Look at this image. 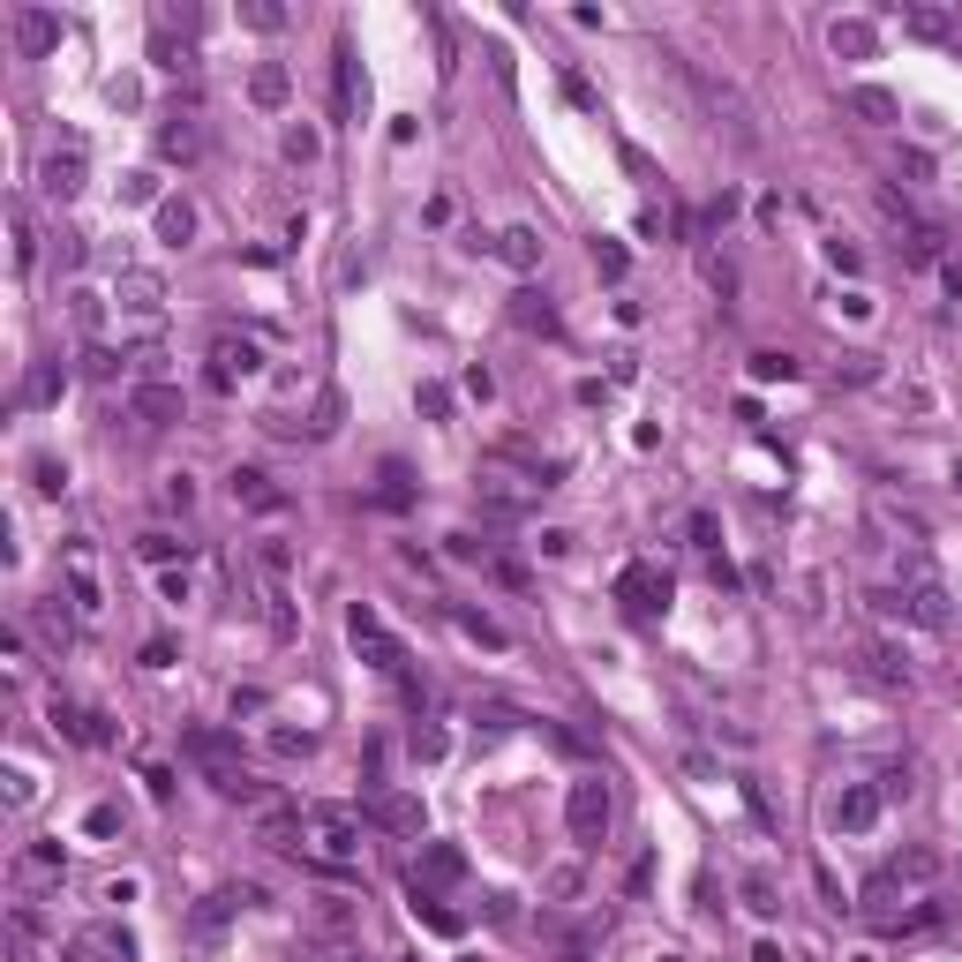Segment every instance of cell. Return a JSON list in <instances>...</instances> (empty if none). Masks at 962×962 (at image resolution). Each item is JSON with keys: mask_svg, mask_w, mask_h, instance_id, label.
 Instances as JSON below:
<instances>
[{"mask_svg": "<svg viewBox=\"0 0 962 962\" xmlns=\"http://www.w3.org/2000/svg\"><path fill=\"white\" fill-rule=\"evenodd\" d=\"M301 842H309V865H316V873H338V879L361 873V812H354V804H309Z\"/></svg>", "mask_w": 962, "mask_h": 962, "instance_id": "6da1fadb", "label": "cell"}, {"mask_svg": "<svg viewBox=\"0 0 962 962\" xmlns=\"http://www.w3.org/2000/svg\"><path fill=\"white\" fill-rule=\"evenodd\" d=\"M181 753L204 767V782H210L218 797H234V804H263V782L241 767L234 737H218V729H181Z\"/></svg>", "mask_w": 962, "mask_h": 962, "instance_id": "7a4b0ae2", "label": "cell"}, {"mask_svg": "<svg viewBox=\"0 0 962 962\" xmlns=\"http://www.w3.org/2000/svg\"><path fill=\"white\" fill-rule=\"evenodd\" d=\"M346 631H354V647H361V662H369V670H383V677H407V639H399V631L383 625V617L369 609V602H354V609H346Z\"/></svg>", "mask_w": 962, "mask_h": 962, "instance_id": "3957f363", "label": "cell"}, {"mask_svg": "<svg viewBox=\"0 0 962 962\" xmlns=\"http://www.w3.org/2000/svg\"><path fill=\"white\" fill-rule=\"evenodd\" d=\"M564 828H572L580 850H594V842L609 835V782H602V775H580V782H572V797H564Z\"/></svg>", "mask_w": 962, "mask_h": 962, "instance_id": "277c9868", "label": "cell"}, {"mask_svg": "<svg viewBox=\"0 0 962 962\" xmlns=\"http://www.w3.org/2000/svg\"><path fill=\"white\" fill-rule=\"evenodd\" d=\"M61 586H68V609H76V617H98V609H106V580H98V556H90L84 534L61 542Z\"/></svg>", "mask_w": 962, "mask_h": 962, "instance_id": "5b68a950", "label": "cell"}, {"mask_svg": "<svg viewBox=\"0 0 962 962\" xmlns=\"http://www.w3.org/2000/svg\"><path fill=\"white\" fill-rule=\"evenodd\" d=\"M670 572H662V564H647V556H631L625 572H617V602H625L631 617H662V609H670Z\"/></svg>", "mask_w": 962, "mask_h": 962, "instance_id": "8992f818", "label": "cell"}, {"mask_svg": "<svg viewBox=\"0 0 962 962\" xmlns=\"http://www.w3.org/2000/svg\"><path fill=\"white\" fill-rule=\"evenodd\" d=\"M84 136H61V143H53V151H45V166H39V188L45 196H53V204H76V196H84Z\"/></svg>", "mask_w": 962, "mask_h": 962, "instance_id": "52a82bcc", "label": "cell"}, {"mask_svg": "<svg viewBox=\"0 0 962 962\" xmlns=\"http://www.w3.org/2000/svg\"><path fill=\"white\" fill-rule=\"evenodd\" d=\"M114 301H121V316L136 332H159V316H166V279H159V271H121Z\"/></svg>", "mask_w": 962, "mask_h": 962, "instance_id": "ba28073f", "label": "cell"}, {"mask_svg": "<svg viewBox=\"0 0 962 962\" xmlns=\"http://www.w3.org/2000/svg\"><path fill=\"white\" fill-rule=\"evenodd\" d=\"M879 812H887L879 782H842V797L828 804V828H835V835H873Z\"/></svg>", "mask_w": 962, "mask_h": 962, "instance_id": "9c48e42d", "label": "cell"}, {"mask_svg": "<svg viewBox=\"0 0 962 962\" xmlns=\"http://www.w3.org/2000/svg\"><path fill=\"white\" fill-rule=\"evenodd\" d=\"M910 625H925V631H955V602H948V586L932 580V572H910Z\"/></svg>", "mask_w": 962, "mask_h": 962, "instance_id": "30bf717a", "label": "cell"}, {"mask_svg": "<svg viewBox=\"0 0 962 962\" xmlns=\"http://www.w3.org/2000/svg\"><path fill=\"white\" fill-rule=\"evenodd\" d=\"M61 873H68V850H61L53 835H45V842H23V850H15V887H23V895H31V887H53Z\"/></svg>", "mask_w": 962, "mask_h": 962, "instance_id": "8fae6325", "label": "cell"}, {"mask_svg": "<svg viewBox=\"0 0 962 962\" xmlns=\"http://www.w3.org/2000/svg\"><path fill=\"white\" fill-rule=\"evenodd\" d=\"M263 369V354H256V338H234V332H218L210 338V383L226 391L234 377H256Z\"/></svg>", "mask_w": 962, "mask_h": 962, "instance_id": "7c38bea8", "label": "cell"}, {"mask_svg": "<svg viewBox=\"0 0 962 962\" xmlns=\"http://www.w3.org/2000/svg\"><path fill=\"white\" fill-rule=\"evenodd\" d=\"M61 962H136V940H128L121 925H90V932L68 940V955H61Z\"/></svg>", "mask_w": 962, "mask_h": 962, "instance_id": "4fadbf2b", "label": "cell"}, {"mask_svg": "<svg viewBox=\"0 0 962 962\" xmlns=\"http://www.w3.org/2000/svg\"><path fill=\"white\" fill-rule=\"evenodd\" d=\"M53 729H61L68 745H90V753H106V745H114L106 714H98V707H68V700H53Z\"/></svg>", "mask_w": 962, "mask_h": 962, "instance_id": "5bb4252c", "label": "cell"}, {"mask_svg": "<svg viewBox=\"0 0 962 962\" xmlns=\"http://www.w3.org/2000/svg\"><path fill=\"white\" fill-rule=\"evenodd\" d=\"M226 489H234V504H241V511H287V489H279L263 466H234V474H226Z\"/></svg>", "mask_w": 962, "mask_h": 962, "instance_id": "9a60e30c", "label": "cell"}, {"mask_svg": "<svg viewBox=\"0 0 962 962\" xmlns=\"http://www.w3.org/2000/svg\"><path fill=\"white\" fill-rule=\"evenodd\" d=\"M128 414L143 421V429L181 421V383H136V391H128Z\"/></svg>", "mask_w": 962, "mask_h": 962, "instance_id": "2e32d148", "label": "cell"}, {"mask_svg": "<svg viewBox=\"0 0 962 962\" xmlns=\"http://www.w3.org/2000/svg\"><path fill=\"white\" fill-rule=\"evenodd\" d=\"M301 828H309V812L287 804V797H279V804H256V842H263V850H293Z\"/></svg>", "mask_w": 962, "mask_h": 962, "instance_id": "e0dca14e", "label": "cell"}, {"mask_svg": "<svg viewBox=\"0 0 962 962\" xmlns=\"http://www.w3.org/2000/svg\"><path fill=\"white\" fill-rule=\"evenodd\" d=\"M53 45H61V15H53V8H15V53L39 61Z\"/></svg>", "mask_w": 962, "mask_h": 962, "instance_id": "ac0fdd59", "label": "cell"}, {"mask_svg": "<svg viewBox=\"0 0 962 962\" xmlns=\"http://www.w3.org/2000/svg\"><path fill=\"white\" fill-rule=\"evenodd\" d=\"M452 879H466V857L452 850V842H421V865H414V887H452Z\"/></svg>", "mask_w": 962, "mask_h": 962, "instance_id": "d6986e66", "label": "cell"}, {"mask_svg": "<svg viewBox=\"0 0 962 962\" xmlns=\"http://www.w3.org/2000/svg\"><path fill=\"white\" fill-rule=\"evenodd\" d=\"M354 106H361V76H354V45H332V114H338V121H354Z\"/></svg>", "mask_w": 962, "mask_h": 962, "instance_id": "ffe728a7", "label": "cell"}, {"mask_svg": "<svg viewBox=\"0 0 962 962\" xmlns=\"http://www.w3.org/2000/svg\"><path fill=\"white\" fill-rule=\"evenodd\" d=\"M497 256L519 271V279H527V271H542V234H534V226H504V234H497Z\"/></svg>", "mask_w": 962, "mask_h": 962, "instance_id": "44dd1931", "label": "cell"}, {"mask_svg": "<svg viewBox=\"0 0 962 962\" xmlns=\"http://www.w3.org/2000/svg\"><path fill=\"white\" fill-rule=\"evenodd\" d=\"M23 625L39 631L45 647H68V639H76V617L61 609V594H53V602H31V609H23Z\"/></svg>", "mask_w": 962, "mask_h": 962, "instance_id": "7402d4cb", "label": "cell"}, {"mask_svg": "<svg viewBox=\"0 0 962 962\" xmlns=\"http://www.w3.org/2000/svg\"><path fill=\"white\" fill-rule=\"evenodd\" d=\"M902 31H910V39H925V45H948V39H955V15H948V8L910 0V8H902Z\"/></svg>", "mask_w": 962, "mask_h": 962, "instance_id": "603a6c76", "label": "cell"}, {"mask_svg": "<svg viewBox=\"0 0 962 962\" xmlns=\"http://www.w3.org/2000/svg\"><path fill=\"white\" fill-rule=\"evenodd\" d=\"M737 895H745V910H753V918H775V910H782V879L767 873V865H753V873L737 879Z\"/></svg>", "mask_w": 962, "mask_h": 962, "instance_id": "cb8c5ba5", "label": "cell"}, {"mask_svg": "<svg viewBox=\"0 0 962 962\" xmlns=\"http://www.w3.org/2000/svg\"><path fill=\"white\" fill-rule=\"evenodd\" d=\"M287 90H293V76L279 68V61H256V68H249V98L263 106V114H279V106H287Z\"/></svg>", "mask_w": 962, "mask_h": 962, "instance_id": "d4e9b609", "label": "cell"}, {"mask_svg": "<svg viewBox=\"0 0 962 962\" xmlns=\"http://www.w3.org/2000/svg\"><path fill=\"white\" fill-rule=\"evenodd\" d=\"M159 241H166V249H188V241H196V204H188V196H166V204H159Z\"/></svg>", "mask_w": 962, "mask_h": 962, "instance_id": "484cf974", "label": "cell"}, {"mask_svg": "<svg viewBox=\"0 0 962 962\" xmlns=\"http://www.w3.org/2000/svg\"><path fill=\"white\" fill-rule=\"evenodd\" d=\"M511 324H519V332H556V309H549V293H534V287H527V293H511Z\"/></svg>", "mask_w": 962, "mask_h": 962, "instance_id": "4316f807", "label": "cell"}, {"mask_svg": "<svg viewBox=\"0 0 962 962\" xmlns=\"http://www.w3.org/2000/svg\"><path fill=\"white\" fill-rule=\"evenodd\" d=\"M151 61H159L166 76H181V68H188V39H173V15H159V23H151Z\"/></svg>", "mask_w": 962, "mask_h": 962, "instance_id": "83f0119b", "label": "cell"}, {"mask_svg": "<svg viewBox=\"0 0 962 962\" xmlns=\"http://www.w3.org/2000/svg\"><path fill=\"white\" fill-rule=\"evenodd\" d=\"M204 151V136H196V121H166L159 128V159H173V166H188Z\"/></svg>", "mask_w": 962, "mask_h": 962, "instance_id": "f1b7e54d", "label": "cell"}, {"mask_svg": "<svg viewBox=\"0 0 962 962\" xmlns=\"http://www.w3.org/2000/svg\"><path fill=\"white\" fill-rule=\"evenodd\" d=\"M865 670L879 684H910V662H902V647H887V639H865Z\"/></svg>", "mask_w": 962, "mask_h": 962, "instance_id": "f546056e", "label": "cell"}, {"mask_svg": "<svg viewBox=\"0 0 962 962\" xmlns=\"http://www.w3.org/2000/svg\"><path fill=\"white\" fill-rule=\"evenodd\" d=\"M828 39H835V53H850V61H865V53L879 45V31L865 23V15H842V23L828 31Z\"/></svg>", "mask_w": 962, "mask_h": 962, "instance_id": "4dcf8cb0", "label": "cell"}, {"mask_svg": "<svg viewBox=\"0 0 962 962\" xmlns=\"http://www.w3.org/2000/svg\"><path fill=\"white\" fill-rule=\"evenodd\" d=\"M136 556H143V564H166V572H173V556L188 564V542H181V534H166V527H151V534H136Z\"/></svg>", "mask_w": 962, "mask_h": 962, "instance_id": "1f68e13d", "label": "cell"}, {"mask_svg": "<svg viewBox=\"0 0 962 962\" xmlns=\"http://www.w3.org/2000/svg\"><path fill=\"white\" fill-rule=\"evenodd\" d=\"M452 625H460L466 639H482V647H497V655H504V647H511V639H504V625H497V617H482V609H466V602H452Z\"/></svg>", "mask_w": 962, "mask_h": 962, "instance_id": "d6a6232c", "label": "cell"}, {"mask_svg": "<svg viewBox=\"0 0 962 962\" xmlns=\"http://www.w3.org/2000/svg\"><path fill=\"white\" fill-rule=\"evenodd\" d=\"M850 114H865V121H873V128H887V121H902V106H895V98H887V90H873V84H857V90H850Z\"/></svg>", "mask_w": 962, "mask_h": 962, "instance_id": "836d02e7", "label": "cell"}, {"mask_svg": "<svg viewBox=\"0 0 962 962\" xmlns=\"http://www.w3.org/2000/svg\"><path fill=\"white\" fill-rule=\"evenodd\" d=\"M377 820L391 835H421V804L414 797H377Z\"/></svg>", "mask_w": 962, "mask_h": 962, "instance_id": "e575fe53", "label": "cell"}, {"mask_svg": "<svg viewBox=\"0 0 962 962\" xmlns=\"http://www.w3.org/2000/svg\"><path fill=\"white\" fill-rule=\"evenodd\" d=\"M84 835H90V842H121V835H128V812H121V804H90Z\"/></svg>", "mask_w": 962, "mask_h": 962, "instance_id": "d590c367", "label": "cell"}, {"mask_svg": "<svg viewBox=\"0 0 962 962\" xmlns=\"http://www.w3.org/2000/svg\"><path fill=\"white\" fill-rule=\"evenodd\" d=\"M414 918L429 925V932H460V910H444V902H436L429 887H414Z\"/></svg>", "mask_w": 962, "mask_h": 962, "instance_id": "8d00e7d4", "label": "cell"}, {"mask_svg": "<svg viewBox=\"0 0 962 962\" xmlns=\"http://www.w3.org/2000/svg\"><path fill=\"white\" fill-rule=\"evenodd\" d=\"M61 383H68V369H61V361H45L39 377L23 383V407H45V399H53V391H61Z\"/></svg>", "mask_w": 962, "mask_h": 962, "instance_id": "74e56055", "label": "cell"}, {"mask_svg": "<svg viewBox=\"0 0 962 962\" xmlns=\"http://www.w3.org/2000/svg\"><path fill=\"white\" fill-rule=\"evenodd\" d=\"M316 925L324 932H354V902L346 895H316Z\"/></svg>", "mask_w": 962, "mask_h": 962, "instance_id": "f35d334b", "label": "cell"}, {"mask_svg": "<svg viewBox=\"0 0 962 962\" xmlns=\"http://www.w3.org/2000/svg\"><path fill=\"white\" fill-rule=\"evenodd\" d=\"M68 324H76V332H98V324H106V309H98V293H68Z\"/></svg>", "mask_w": 962, "mask_h": 962, "instance_id": "ab89813d", "label": "cell"}, {"mask_svg": "<svg viewBox=\"0 0 962 962\" xmlns=\"http://www.w3.org/2000/svg\"><path fill=\"white\" fill-rule=\"evenodd\" d=\"M84 377L90 383H114V377H121V354H114V346H84Z\"/></svg>", "mask_w": 962, "mask_h": 962, "instance_id": "60d3db41", "label": "cell"}, {"mask_svg": "<svg viewBox=\"0 0 962 962\" xmlns=\"http://www.w3.org/2000/svg\"><path fill=\"white\" fill-rule=\"evenodd\" d=\"M31 489H39V497H61V489H68V466L61 460H31Z\"/></svg>", "mask_w": 962, "mask_h": 962, "instance_id": "b9f144b4", "label": "cell"}, {"mask_svg": "<svg viewBox=\"0 0 962 962\" xmlns=\"http://www.w3.org/2000/svg\"><path fill=\"white\" fill-rule=\"evenodd\" d=\"M121 204H166V196H159V173H121Z\"/></svg>", "mask_w": 962, "mask_h": 962, "instance_id": "7bdbcfd3", "label": "cell"}, {"mask_svg": "<svg viewBox=\"0 0 962 962\" xmlns=\"http://www.w3.org/2000/svg\"><path fill=\"white\" fill-rule=\"evenodd\" d=\"M414 407H421L429 421H452V391H444V383H421V391H414Z\"/></svg>", "mask_w": 962, "mask_h": 962, "instance_id": "ee69618b", "label": "cell"}, {"mask_svg": "<svg viewBox=\"0 0 962 962\" xmlns=\"http://www.w3.org/2000/svg\"><path fill=\"white\" fill-rule=\"evenodd\" d=\"M271 753H287V759H309V753H316V737H309V729H271Z\"/></svg>", "mask_w": 962, "mask_h": 962, "instance_id": "f6af8a7d", "label": "cell"}, {"mask_svg": "<svg viewBox=\"0 0 962 962\" xmlns=\"http://www.w3.org/2000/svg\"><path fill=\"white\" fill-rule=\"evenodd\" d=\"M753 377H759V383H775V377L790 383V377H797V361H790V354H753Z\"/></svg>", "mask_w": 962, "mask_h": 962, "instance_id": "bcb514c9", "label": "cell"}, {"mask_svg": "<svg viewBox=\"0 0 962 962\" xmlns=\"http://www.w3.org/2000/svg\"><path fill=\"white\" fill-rule=\"evenodd\" d=\"M684 534H692V549H722V527H714V511H692V527H684Z\"/></svg>", "mask_w": 962, "mask_h": 962, "instance_id": "7dc6e473", "label": "cell"}, {"mask_svg": "<svg viewBox=\"0 0 962 962\" xmlns=\"http://www.w3.org/2000/svg\"><path fill=\"white\" fill-rule=\"evenodd\" d=\"M31 256H39V234H31V218L15 210V271H31Z\"/></svg>", "mask_w": 962, "mask_h": 962, "instance_id": "c3c4849f", "label": "cell"}, {"mask_svg": "<svg viewBox=\"0 0 962 962\" xmlns=\"http://www.w3.org/2000/svg\"><path fill=\"white\" fill-rule=\"evenodd\" d=\"M287 159H293V166L316 159V128H287Z\"/></svg>", "mask_w": 962, "mask_h": 962, "instance_id": "681fc988", "label": "cell"}, {"mask_svg": "<svg viewBox=\"0 0 962 962\" xmlns=\"http://www.w3.org/2000/svg\"><path fill=\"white\" fill-rule=\"evenodd\" d=\"M594 271H602V279H625V249H617V241H594Z\"/></svg>", "mask_w": 962, "mask_h": 962, "instance_id": "f907efd6", "label": "cell"}, {"mask_svg": "<svg viewBox=\"0 0 962 962\" xmlns=\"http://www.w3.org/2000/svg\"><path fill=\"white\" fill-rule=\"evenodd\" d=\"M256 564H263V580H287V542H256Z\"/></svg>", "mask_w": 962, "mask_h": 962, "instance_id": "816d5d0a", "label": "cell"}, {"mask_svg": "<svg viewBox=\"0 0 962 962\" xmlns=\"http://www.w3.org/2000/svg\"><path fill=\"white\" fill-rule=\"evenodd\" d=\"M31 797H39V782H31V767H8V804H15V812H23V804H31Z\"/></svg>", "mask_w": 962, "mask_h": 962, "instance_id": "f5cc1de1", "label": "cell"}, {"mask_svg": "<svg viewBox=\"0 0 962 962\" xmlns=\"http://www.w3.org/2000/svg\"><path fill=\"white\" fill-rule=\"evenodd\" d=\"M241 15H249L256 31H279V23H287V8H271V0H249V8H241Z\"/></svg>", "mask_w": 962, "mask_h": 962, "instance_id": "db71d44e", "label": "cell"}, {"mask_svg": "<svg viewBox=\"0 0 962 962\" xmlns=\"http://www.w3.org/2000/svg\"><path fill=\"white\" fill-rule=\"evenodd\" d=\"M309 429H316V436H332V429H338V391L316 399V421H309Z\"/></svg>", "mask_w": 962, "mask_h": 962, "instance_id": "11a10c76", "label": "cell"}, {"mask_svg": "<svg viewBox=\"0 0 962 962\" xmlns=\"http://www.w3.org/2000/svg\"><path fill=\"white\" fill-rule=\"evenodd\" d=\"M166 504H173V511H188V504H196V482H188V474H166Z\"/></svg>", "mask_w": 962, "mask_h": 962, "instance_id": "9f6ffc18", "label": "cell"}, {"mask_svg": "<svg viewBox=\"0 0 962 962\" xmlns=\"http://www.w3.org/2000/svg\"><path fill=\"white\" fill-rule=\"evenodd\" d=\"M482 572H489V580H497V586H527V572H519V564H511V556H489V564H482Z\"/></svg>", "mask_w": 962, "mask_h": 962, "instance_id": "6f0895ef", "label": "cell"}, {"mask_svg": "<svg viewBox=\"0 0 962 962\" xmlns=\"http://www.w3.org/2000/svg\"><path fill=\"white\" fill-rule=\"evenodd\" d=\"M414 759H444V729H414Z\"/></svg>", "mask_w": 962, "mask_h": 962, "instance_id": "680465c9", "label": "cell"}, {"mask_svg": "<svg viewBox=\"0 0 962 962\" xmlns=\"http://www.w3.org/2000/svg\"><path fill=\"white\" fill-rule=\"evenodd\" d=\"M879 797H910V767H887V775H879Z\"/></svg>", "mask_w": 962, "mask_h": 962, "instance_id": "91938a15", "label": "cell"}, {"mask_svg": "<svg viewBox=\"0 0 962 962\" xmlns=\"http://www.w3.org/2000/svg\"><path fill=\"white\" fill-rule=\"evenodd\" d=\"M564 98H572V106H586V114H594V90H586V76H572V68H564Z\"/></svg>", "mask_w": 962, "mask_h": 962, "instance_id": "94428289", "label": "cell"}, {"mask_svg": "<svg viewBox=\"0 0 962 962\" xmlns=\"http://www.w3.org/2000/svg\"><path fill=\"white\" fill-rule=\"evenodd\" d=\"M753 962H782V948H775V940H759V948H753Z\"/></svg>", "mask_w": 962, "mask_h": 962, "instance_id": "6125c7cd", "label": "cell"}, {"mask_svg": "<svg viewBox=\"0 0 962 962\" xmlns=\"http://www.w3.org/2000/svg\"><path fill=\"white\" fill-rule=\"evenodd\" d=\"M338 962H369V955H338Z\"/></svg>", "mask_w": 962, "mask_h": 962, "instance_id": "be15d7a7", "label": "cell"}]
</instances>
